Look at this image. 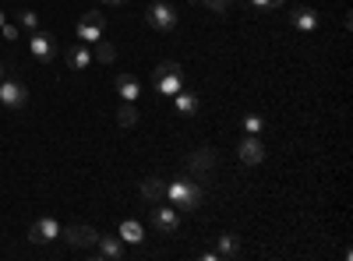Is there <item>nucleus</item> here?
I'll list each match as a JSON object with an SVG mask.
<instances>
[{
    "label": "nucleus",
    "instance_id": "4be33fe9",
    "mask_svg": "<svg viewBox=\"0 0 353 261\" xmlns=\"http://www.w3.org/2000/svg\"><path fill=\"white\" fill-rule=\"evenodd\" d=\"M18 25L28 28V32H36V28H39V14L28 11V8H21V11H18Z\"/></svg>",
    "mask_w": 353,
    "mask_h": 261
},
{
    "label": "nucleus",
    "instance_id": "423d86ee",
    "mask_svg": "<svg viewBox=\"0 0 353 261\" xmlns=\"http://www.w3.org/2000/svg\"><path fill=\"white\" fill-rule=\"evenodd\" d=\"M74 32H78V43H85V46H96V43L103 39V14H99V11H88L85 18H78Z\"/></svg>",
    "mask_w": 353,
    "mask_h": 261
},
{
    "label": "nucleus",
    "instance_id": "f3484780",
    "mask_svg": "<svg viewBox=\"0 0 353 261\" xmlns=\"http://www.w3.org/2000/svg\"><path fill=\"white\" fill-rule=\"evenodd\" d=\"M216 254H219V258H241V237H237V233H219Z\"/></svg>",
    "mask_w": 353,
    "mask_h": 261
},
{
    "label": "nucleus",
    "instance_id": "b1692460",
    "mask_svg": "<svg viewBox=\"0 0 353 261\" xmlns=\"http://www.w3.org/2000/svg\"><path fill=\"white\" fill-rule=\"evenodd\" d=\"M194 4H201L205 11H216V14H223V11H230L233 0H194Z\"/></svg>",
    "mask_w": 353,
    "mask_h": 261
},
{
    "label": "nucleus",
    "instance_id": "bb28decb",
    "mask_svg": "<svg viewBox=\"0 0 353 261\" xmlns=\"http://www.w3.org/2000/svg\"><path fill=\"white\" fill-rule=\"evenodd\" d=\"M4 21H8V18H4V11H0V25H4Z\"/></svg>",
    "mask_w": 353,
    "mask_h": 261
},
{
    "label": "nucleus",
    "instance_id": "a211bd4d",
    "mask_svg": "<svg viewBox=\"0 0 353 261\" xmlns=\"http://www.w3.org/2000/svg\"><path fill=\"white\" fill-rule=\"evenodd\" d=\"M88 64H92V53L85 50V43H74V46L68 50V67H74V71H85Z\"/></svg>",
    "mask_w": 353,
    "mask_h": 261
},
{
    "label": "nucleus",
    "instance_id": "9d476101",
    "mask_svg": "<svg viewBox=\"0 0 353 261\" xmlns=\"http://www.w3.org/2000/svg\"><path fill=\"white\" fill-rule=\"evenodd\" d=\"M237 159L244 166H258L265 159V145L258 141V134H244V141L237 145Z\"/></svg>",
    "mask_w": 353,
    "mask_h": 261
},
{
    "label": "nucleus",
    "instance_id": "39448f33",
    "mask_svg": "<svg viewBox=\"0 0 353 261\" xmlns=\"http://www.w3.org/2000/svg\"><path fill=\"white\" fill-rule=\"evenodd\" d=\"M28 53H32V61L36 64H50L53 56H57V36L53 32H36L28 36Z\"/></svg>",
    "mask_w": 353,
    "mask_h": 261
},
{
    "label": "nucleus",
    "instance_id": "cd10ccee",
    "mask_svg": "<svg viewBox=\"0 0 353 261\" xmlns=\"http://www.w3.org/2000/svg\"><path fill=\"white\" fill-rule=\"evenodd\" d=\"M0 78H4V64H0Z\"/></svg>",
    "mask_w": 353,
    "mask_h": 261
},
{
    "label": "nucleus",
    "instance_id": "412c9836",
    "mask_svg": "<svg viewBox=\"0 0 353 261\" xmlns=\"http://www.w3.org/2000/svg\"><path fill=\"white\" fill-rule=\"evenodd\" d=\"M117 124H121V127H134V124H138V109H134V103H124L121 109H117Z\"/></svg>",
    "mask_w": 353,
    "mask_h": 261
},
{
    "label": "nucleus",
    "instance_id": "6ab92c4d",
    "mask_svg": "<svg viewBox=\"0 0 353 261\" xmlns=\"http://www.w3.org/2000/svg\"><path fill=\"white\" fill-rule=\"evenodd\" d=\"M121 240H124V244H141V240H145V229H141L138 219H124V222H121Z\"/></svg>",
    "mask_w": 353,
    "mask_h": 261
},
{
    "label": "nucleus",
    "instance_id": "7ed1b4c3",
    "mask_svg": "<svg viewBox=\"0 0 353 261\" xmlns=\"http://www.w3.org/2000/svg\"><path fill=\"white\" fill-rule=\"evenodd\" d=\"M145 21H149L156 32H173V28H176V8H173V4H163V0H156V4L145 8Z\"/></svg>",
    "mask_w": 353,
    "mask_h": 261
},
{
    "label": "nucleus",
    "instance_id": "0eeeda50",
    "mask_svg": "<svg viewBox=\"0 0 353 261\" xmlns=\"http://www.w3.org/2000/svg\"><path fill=\"white\" fill-rule=\"evenodd\" d=\"M61 237H64L74 251H92V247H96V240H99V233H96L92 226H85V222H81V226L74 222V226L61 229Z\"/></svg>",
    "mask_w": 353,
    "mask_h": 261
},
{
    "label": "nucleus",
    "instance_id": "4468645a",
    "mask_svg": "<svg viewBox=\"0 0 353 261\" xmlns=\"http://www.w3.org/2000/svg\"><path fill=\"white\" fill-rule=\"evenodd\" d=\"M96 251H99V258H106V261H121V258L128 254L121 237H99V240H96Z\"/></svg>",
    "mask_w": 353,
    "mask_h": 261
},
{
    "label": "nucleus",
    "instance_id": "dca6fc26",
    "mask_svg": "<svg viewBox=\"0 0 353 261\" xmlns=\"http://www.w3.org/2000/svg\"><path fill=\"white\" fill-rule=\"evenodd\" d=\"M173 106H176V113H181V117H194V113H198V96L188 92V89H181V92L173 96Z\"/></svg>",
    "mask_w": 353,
    "mask_h": 261
},
{
    "label": "nucleus",
    "instance_id": "9b49d317",
    "mask_svg": "<svg viewBox=\"0 0 353 261\" xmlns=\"http://www.w3.org/2000/svg\"><path fill=\"white\" fill-rule=\"evenodd\" d=\"M57 237H61V222H57V219H36L32 222V229H28V240H32V244H50V240H57Z\"/></svg>",
    "mask_w": 353,
    "mask_h": 261
},
{
    "label": "nucleus",
    "instance_id": "20e7f679",
    "mask_svg": "<svg viewBox=\"0 0 353 261\" xmlns=\"http://www.w3.org/2000/svg\"><path fill=\"white\" fill-rule=\"evenodd\" d=\"M28 103V89L14 78V74H4L0 78V106H8V109H21Z\"/></svg>",
    "mask_w": 353,
    "mask_h": 261
},
{
    "label": "nucleus",
    "instance_id": "aec40b11",
    "mask_svg": "<svg viewBox=\"0 0 353 261\" xmlns=\"http://www.w3.org/2000/svg\"><path fill=\"white\" fill-rule=\"evenodd\" d=\"M92 61H99V64H113V61H117V50H113V43L99 39V43H96V53H92Z\"/></svg>",
    "mask_w": 353,
    "mask_h": 261
},
{
    "label": "nucleus",
    "instance_id": "a878e982",
    "mask_svg": "<svg viewBox=\"0 0 353 261\" xmlns=\"http://www.w3.org/2000/svg\"><path fill=\"white\" fill-rule=\"evenodd\" d=\"M103 4H106V8H124L128 0H103Z\"/></svg>",
    "mask_w": 353,
    "mask_h": 261
},
{
    "label": "nucleus",
    "instance_id": "f8f14e48",
    "mask_svg": "<svg viewBox=\"0 0 353 261\" xmlns=\"http://www.w3.org/2000/svg\"><path fill=\"white\" fill-rule=\"evenodd\" d=\"M290 25L297 28V32H314L318 28V11L314 8H297V11H290Z\"/></svg>",
    "mask_w": 353,
    "mask_h": 261
},
{
    "label": "nucleus",
    "instance_id": "f03ea898",
    "mask_svg": "<svg viewBox=\"0 0 353 261\" xmlns=\"http://www.w3.org/2000/svg\"><path fill=\"white\" fill-rule=\"evenodd\" d=\"M152 89H156V96L173 99L176 92L184 89V67L176 64V61H163V64L152 71Z\"/></svg>",
    "mask_w": 353,
    "mask_h": 261
},
{
    "label": "nucleus",
    "instance_id": "ddd939ff",
    "mask_svg": "<svg viewBox=\"0 0 353 261\" xmlns=\"http://www.w3.org/2000/svg\"><path fill=\"white\" fill-rule=\"evenodd\" d=\"M113 89H117V96H121L124 103H138V96H141V85L134 81V74H117Z\"/></svg>",
    "mask_w": 353,
    "mask_h": 261
},
{
    "label": "nucleus",
    "instance_id": "5701e85b",
    "mask_svg": "<svg viewBox=\"0 0 353 261\" xmlns=\"http://www.w3.org/2000/svg\"><path fill=\"white\" fill-rule=\"evenodd\" d=\"M265 131V121L258 117V113H248L244 117V134H261Z\"/></svg>",
    "mask_w": 353,
    "mask_h": 261
},
{
    "label": "nucleus",
    "instance_id": "6e6552de",
    "mask_svg": "<svg viewBox=\"0 0 353 261\" xmlns=\"http://www.w3.org/2000/svg\"><path fill=\"white\" fill-rule=\"evenodd\" d=\"M184 166L191 169V177H198V180H205L212 173V166H216V152L205 145V149H194L188 159H184Z\"/></svg>",
    "mask_w": 353,
    "mask_h": 261
},
{
    "label": "nucleus",
    "instance_id": "1a4fd4ad",
    "mask_svg": "<svg viewBox=\"0 0 353 261\" xmlns=\"http://www.w3.org/2000/svg\"><path fill=\"white\" fill-rule=\"evenodd\" d=\"M152 226L159 229V233H176L181 229V212H176L170 201L163 205V201H156V209H152Z\"/></svg>",
    "mask_w": 353,
    "mask_h": 261
},
{
    "label": "nucleus",
    "instance_id": "393cba45",
    "mask_svg": "<svg viewBox=\"0 0 353 261\" xmlns=\"http://www.w3.org/2000/svg\"><path fill=\"white\" fill-rule=\"evenodd\" d=\"M286 0H251V8L254 11H276V8H283Z\"/></svg>",
    "mask_w": 353,
    "mask_h": 261
},
{
    "label": "nucleus",
    "instance_id": "f257e3e1",
    "mask_svg": "<svg viewBox=\"0 0 353 261\" xmlns=\"http://www.w3.org/2000/svg\"><path fill=\"white\" fill-rule=\"evenodd\" d=\"M166 201L176 212H194V209H201V184L188 180V177H176L166 184Z\"/></svg>",
    "mask_w": 353,
    "mask_h": 261
},
{
    "label": "nucleus",
    "instance_id": "2eb2a0df",
    "mask_svg": "<svg viewBox=\"0 0 353 261\" xmlns=\"http://www.w3.org/2000/svg\"><path fill=\"white\" fill-rule=\"evenodd\" d=\"M141 198L149 201V205H156V201H166V184H163L159 177L141 180Z\"/></svg>",
    "mask_w": 353,
    "mask_h": 261
}]
</instances>
